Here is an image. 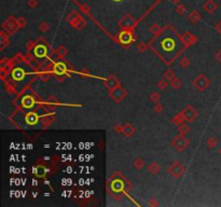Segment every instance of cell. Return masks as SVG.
Instances as JSON below:
<instances>
[{"label": "cell", "mask_w": 221, "mask_h": 207, "mask_svg": "<svg viewBox=\"0 0 221 207\" xmlns=\"http://www.w3.org/2000/svg\"><path fill=\"white\" fill-rule=\"evenodd\" d=\"M49 78H50V75H49V73H45V75L42 76V80L48 81V80H49Z\"/></svg>", "instance_id": "cell-50"}, {"label": "cell", "mask_w": 221, "mask_h": 207, "mask_svg": "<svg viewBox=\"0 0 221 207\" xmlns=\"http://www.w3.org/2000/svg\"><path fill=\"white\" fill-rule=\"evenodd\" d=\"M189 144H190V141L185 137V135L181 134L176 136L172 141V146L174 148H176V150L178 151H183L189 146Z\"/></svg>", "instance_id": "cell-3"}, {"label": "cell", "mask_w": 221, "mask_h": 207, "mask_svg": "<svg viewBox=\"0 0 221 207\" xmlns=\"http://www.w3.org/2000/svg\"><path fill=\"white\" fill-rule=\"evenodd\" d=\"M33 53H35V56L39 57V58H42L46 55L48 53V50L44 44H37L35 49H33Z\"/></svg>", "instance_id": "cell-12"}, {"label": "cell", "mask_w": 221, "mask_h": 207, "mask_svg": "<svg viewBox=\"0 0 221 207\" xmlns=\"http://www.w3.org/2000/svg\"><path fill=\"white\" fill-rule=\"evenodd\" d=\"M157 88H160L161 91H164L165 88L168 86V82H167V80L164 78V79H162V80H160L159 82H157Z\"/></svg>", "instance_id": "cell-27"}, {"label": "cell", "mask_w": 221, "mask_h": 207, "mask_svg": "<svg viewBox=\"0 0 221 207\" xmlns=\"http://www.w3.org/2000/svg\"><path fill=\"white\" fill-rule=\"evenodd\" d=\"M25 121L27 124L29 125H35L38 123L39 121V116L37 112H29V113L26 114L25 116Z\"/></svg>", "instance_id": "cell-13"}, {"label": "cell", "mask_w": 221, "mask_h": 207, "mask_svg": "<svg viewBox=\"0 0 221 207\" xmlns=\"http://www.w3.org/2000/svg\"><path fill=\"white\" fill-rule=\"evenodd\" d=\"M134 25H135V20L131 15H129V14L123 16L121 18V21H120V26L123 29H131Z\"/></svg>", "instance_id": "cell-8"}, {"label": "cell", "mask_w": 221, "mask_h": 207, "mask_svg": "<svg viewBox=\"0 0 221 207\" xmlns=\"http://www.w3.org/2000/svg\"><path fill=\"white\" fill-rule=\"evenodd\" d=\"M27 5L30 9H35L38 5V0H28Z\"/></svg>", "instance_id": "cell-41"}, {"label": "cell", "mask_w": 221, "mask_h": 207, "mask_svg": "<svg viewBox=\"0 0 221 207\" xmlns=\"http://www.w3.org/2000/svg\"><path fill=\"white\" fill-rule=\"evenodd\" d=\"M170 86H172L174 90H179L180 86H181V81H180L178 78H174V79L170 81Z\"/></svg>", "instance_id": "cell-25"}, {"label": "cell", "mask_w": 221, "mask_h": 207, "mask_svg": "<svg viewBox=\"0 0 221 207\" xmlns=\"http://www.w3.org/2000/svg\"><path fill=\"white\" fill-rule=\"evenodd\" d=\"M160 99H161V95H160L157 92H153V93H151V96H150V100L152 101V103H159Z\"/></svg>", "instance_id": "cell-31"}, {"label": "cell", "mask_w": 221, "mask_h": 207, "mask_svg": "<svg viewBox=\"0 0 221 207\" xmlns=\"http://www.w3.org/2000/svg\"><path fill=\"white\" fill-rule=\"evenodd\" d=\"M82 18L83 17H81V15H80V14H78L77 11H73V12H71L69 15L67 16V21L69 22L70 25H71L72 27L77 28L78 24H79V22L81 21Z\"/></svg>", "instance_id": "cell-9"}, {"label": "cell", "mask_w": 221, "mask_h": 207, "mask_svg": "<svg viewBox=\"0 0 221 207\" xmlns=\"http://www.w3.org/2000/svg\"><path fill=\"white\" fill-rule=\"evenodd\" d=\"M50 29V24L48 22H41L39 24V30L42 31V32H45Z\"/></svg>", "instance_id": "cell-29"}, {"label": "cell", "mask_w": 221, "mask_h": 207, "mask_svg": "<svg viewBox=\"0 0 221 207\" xmlns=\"http://www.w3.org/2000/svg\"><path fill=\"white\" fill-rule=\"evenodd\" d=\"M126 95H127V92H126L121 85L117 86V88H114L113 90H110L111 98L116 101V103H120L121 100H123V99L126 97Z\"/></svg>", "instance_id": "cell-5"}, {"label": "cell", "mask_w": 221, "mask_h": 207, "mask_svg": "<svg viewBox=\"0 0 221 207\" xmlns=\"http://www.w3.org/2000/svg\"><path fill=\"white\" fill-rule=\"evenodd\" d=\"M57 103H58V101H57V99L55 98V96H51V97L48 99V104H49V105H51L52 104L53 106H56Z\"/></svg>", "instance_id": "cell-42"}, {"label": "cell", "mask_w": 221, "mask_h": 207, "mask_svg": "<svg viewBox=\"0 0 221 207\" xmlns=\"http://www.w3.org/2000/svg\"><path fill=\"white\" fill-rule=\"evenodd\" d=\"M113 190L116 192H121L123 190V184H122V181L120 180H114L113 181V186H112Z\"/></svg>", "instance_id": "cell-24"}, {"label": "cell", "mask_w": 221, "mask_h": 207, "mask_svg": "<svg viewBox=\"0 0 221 207\" xmlns=\"http://www.w3.org/2000/svg\"><path fill=\"white\" fill-rule=\"evenodd\" d=\"M56 53H57V54H58V56L64 57V56H66V55L68 54V50H67L65 47H63V45H61V47H59L58 49H57Z\"/></svg>", "instance_id": "cell-30"}, {"label": "cell", "mask_w": 221, "mask_h": 207, "mask_svg": "<svg viewBox=\"0 0 221 207\" xmlns=\"http://www.w3.org/2000/svg\"><path fill=\"white\" fill-rule=\"evenodd\" d=\"M119 36H120V42L123 44H129L134 40V35L129 29H123Z\"/></svg>", "instance_id": "cell-7"}, {"label": "cell", "mask_w": 221, "mask_h": 207, "mask_svg": "<svg viewBox=\"0 0 221 207\" xmlns=\"http://www.w3.org/2000/svg\"><path fill=\"white\" fill-rule=\"evenodd\" d=\"M122 129H123V125L121 124H117L113 126V131L117 133H122Z\"/></svg>", "instance_id": "cell-43"}, {"label": "cell", "mask_w": 221, "mask_h": 207, "mask_svg": "<svg viewBox=\"0 0 221 207\" xmlns=\"http://www.w3.org/2000/svg\"><path fill=\"white\" fill-rule=\"evenodd\" d=\"M41 122L44 126H48V125H50L52 122H53V119H52V116H42Z\"/></svg>", "instance_id": "cell-32"}, {"label": "cell", "mask_w": 221, "mask_h": 207, "mask_svg": "<svg viewBox=\"0 0 221 207\" xmlns=\"http://www.w3.org/2000/svg\"><path fill=\"white\" fill-rule=\"evenodd\" d=\"M220 154H221V148H220Z\"/></svg>", "instance_id": "cell-53"}, {"label": "cell", "mask_w": 221, "mask_h": 207, "mask_svg": "<svg viewBox=\"0 0 221 207\" xmlns=\"http://www.w3.org/2000/svg\"><path fill=\"white\" fill-rule=\"evenodd\" d=\"M218 145V141L215 137H210L207 139V147L209 149H213V148H216V146Z\"/></svg>", "instance_id": "cell-26"}, {"label": "cell", "mask_w": 221, "mask_h": 207, "mask_svg": "<svg viewBox=\"0 0 221 207\" xmlns=\"http://www.w3.org/2000/svg\"><path fill=\"white\" fill-rule=\"evenodd\" d=\"M148 171H149L151 175H157V174L161 171V165L159 163H151L149 166H148Z\"/></svg>", "instance_id": "cell-21"}, {"label": "cell", "mask_w": 221, "mask_h": 207, "mask_svg": "<svg viewBox=\"0 0 221 207\" xmlns=\"http://www.w3.org/2000/svg\"><path fill=\"white\" fill-rule=\"evenodd\" d=\"M36 104L35 101V98H33V96H25L23 99H22V105H23L24 108H33V105Z\"/></svg>", "instance_id": "cell-18"}, {"label": "cell", "mask_w": 221, "mask_h": 207, "mask_svg": "<svg viewBox=\"0 0 221 207\" xmlns=\"http://www.w3.org/2000/svg\"><path fill=\"white\" fill-rule=\"evenodd\" d=\"M201 18H202V15H201V13L198 11L194 10L189 14V21L193 24H196L201 21Z\"/></svg>", "instance_id": "cell-20"}, {"label": "cell", "mask_w": 221, "mask_h": 207, "mask_svg": "<svg viewBox=\"0 0 221 207\" xmlns=\"http://www.w3.org/2000/svg\"><path fill=\"white\" fill-rule=\"evenodd\" d=\"M167 171L175 178H180L182 177V175L185 174V168L183 165H181V163H179L178 161H175L174 163H172V165L167 168Z\"/></svg>", "instance_id": "cell-2"}, {"label": "cell", "mask_w": 221, "mask_h": 207, "mask_svg": "<svg viewBox=\"0 0 221 207\" xmlns=\"http://www.w3.org/2000/svg\"><path fill=\"white\" fill-rule=\"evenodd\" d=\"M134 133H135V128H134V126L132 124H129V123H125V124L123 125L122 134L125 135L126 137H129V136L134 135Z\"/></svg>", "instance_id": "cell-19"}, {"label": "cell", "mask_w": 221, "mask_h": 207, "mask_svg": "<svg viewBox=\"0 0 221 207\" xmlns=\"http://www.w3.org/2000/svg\"><path fill=\"white\" fill-rule=\"evenodd\" d=\"M185 118H183L182 114H181V113L176 114V116L172 119V122H173V123H174V124H175V125H178V126H180V125H181V124H183V122H185Z\"/></svg>", "instance_id": "cell-23"}, {"label": "cell", "mask_w": 221, "mask_h": 207, "mask_svg": "<svg viewBox=\"0 0 221 207\" xmlns=\"http://www.w3.org/2000/svg\"><path fill=\"white\" fill-rule=\"evenodd\" d=\"M24 62L27 63V64H30L33 62V55L31 54H27L25 57H24Z\"/></svg>", "instance_id": "cell-44"}, {"label": "cell", "mask_w": 221, "mask_h": 207, "mask_svg": "<svg viewBox=\"0 0 221 207\" xmlns=\"http://www.w3.org/2000/svg\"><path fill=\"white\" fill-rule=\"evenodd\" d=\"M67 67H66V64L63 62H58L54 65V68H53V71H54L55 75L57 76H63L65 73H66Z\"/></svg>", "instance_id": "cell-15"}, {"label": "cell", "mask_w": 221, "mask_h": 207, "mask_svg": "<svg viewBox=\"0 0 221 207\" xmlns=\"http://www.w3.org/2000/svg\"><path fill=\"white\" fill-rule=\"evenodd\" d=\"M113 1H117V2H119V1H121V0H113Z\"/></svg>", "instance_id": "cell-52"}, {"label": "cell", "mask_w": 221, "mask_h": 207, "mask_svg": "<svg viewBox=\"0 0 221 207\" xmlns=\"http://www.w3.org/2000/svg\"><path fill=\"white\" fill-rule=\"evenodd\" d=\"M164 78L166 79L167 81H172L174 78H175V73L170 69H167L164 73Z\"/></svg>", "instance_id": "cell-28"}, {"label": "cell", "mask_w": 221, "mask_h": 207, "mask_svg": "<svg viewBox=\"0 0 221 207\" xmlns=\"http://www.w3.org/2000/svg\"><path fill=\"white\" fill-rule=\"evenodd\" d=\"M12 78L14 81H21L25 78V71L22 68H15L12 71Z\"/></svg>", "instance_id": "cell-17"}, {"label": "cell", "mask_w": 221, "mask_h": 207, "mask_svg": "<svg viewBox=\"0 0 221 207\" xmlns=\"http://www.w3.org/2000/svg\"><path fill=\"white\" fill-rule=\"evenodd\" d=\"M85 24H86V21H85L84 18H82V20H81V21L79 22V24H78L77 28H78V29H82L83 27H84V26H85Z\"/></svg>", "instance_id": "cell-45"}, {"label": "cell", "mask_w": 221, "mask_h": 207, "mask_svg": "<svg viewBox=\"0 0 221 207\" xmlns=\"http://www.w3.org/2000/svg\"><path fill=\"white\" fill-rule=\"evenodd\" d=\"M36 42H33V41H28L27 43H26V49H27V51H31L33 49H35V47H36Z\"/></svg>", "instance_id": "cell-40"}, {"label": "cell", "mask_w": 221, "mask_h": 207, "mask_svg": "<svg viewBox=\"0 0 221 207\" xmlns=\"http://www.w3.org/2000/svg\"><path fill=\"white\" fill-rule=\"evenodd\" d=\"M105 85H106V88H108L109 90H113V88H117V86L121 85V83H120V81H119V79L117 77L110 76L109 78L106 79Z\"/></svg>", "instance_id": "cell-11"}, {"label": "cell", "mask_w": 221, "mask_h": 207, "mask_svg": "<svg viewBox=\"0 0 221 207\" xmlns=\"http://www.w3.org/2000/svg\"><path fill=\"white\" fill-rule=\"evenodd\" d=\"M150 30H151L152 34H154L155 36H157V35H159L160 32L162 31V29H161V27H160L159 25H153L151 28H150Z\"/></svg>", "instance_id": "cell-39"}, {"label": "cell", "mask_w": 221, "mask_h": 207, "mask_svg": "<svg viewBox=\"0 0 221 207\" xmlns=\"http://www.w3.org/2000/svg\"><path fill=\"white\" fill-rule=\"evenodd\" d=\"M133 165H134V168H135V169L140 171V169H142V168L145 167V162L142 158H136L135 160H134Z\"/></svg>", "instance_id": "cell-22"}, {"label": "cell", "mask_w": 221, "mask_h": 207, "mask_svg": "<svg viewBox=\"0 0 221 207\" xmlns=\"http://www.w3.org/2000/svg\"><path fill=\"white\" fill-rule=\"evenodd\" d=\"M2 28L8 31L9 34H14L17 30V28H20V27L17 25L16 18L14 16H10V17H8L2 23Z\"/></svg>", "instance_id": "cell-4"}, {"label": "cell", "mask_w": 221, "mask_h": 207, "mask_svg": "<svg viewBox=\"0 0 221 207\" xmlns=\"http://www.w3.org/2000/svg\"><path fill=\"white\" fill-rule=\"evenodd\" d=\"M180 113L182 114V116L185 118V121L188 122H192L196 119V116H198V112L192 106H187L185 109H183L182 111L180 112Z\"/></svg>", "instance_id": "cell-6"}, {"label": "cell", "mask_w": 221, "mask_h": 207, "mask_svg": "<svg viewBox=\"0 0 221 207\" xmlns=\"http://www.w3.org/2000/svg\"><path fill=\"white\" fill-rule=\"evenodd\" d=\"M190 131V127L188 126L187 124H181L179 126V134L181 135H185L187 133Z\"/></svg>", "instance_id": "cell-35"}, {"label": "cell", "mask_w": 221, "mask_h": 207, "mask_svg": "<svg viewBox=\"0 0 221 207\" xmlns=\"http://www.w3.org/2000/svg\"><path fill=\"white\" fill-rule=\"evenodd\" d=\"M148 204H149V206H159V202H157V201H155L154 199H151L149 201V203H148Z\"/></svg>", "instance_id": "cell-46"}, {"label": "cell", "mask_w": 221, "mask_h": 207, "mask_svg": "<svg viewBox=\"0 0 221 207\" xmlns=\"http://www.w3.org/2000/svg\"><path fill=\"white\" fill-rule=\"evenodd\" d=\"M181 41L185 44V45H189V44H194L196 41H198V39L194 35H191L189 32H185L181 37Z\"/></svg>", "instance_id": "cell-14"}, {"label": "cell", "mask_w": 221, "mask_h": 207, "mask_svg": "<svg viewBox=\"0 0 221 207\" xmlns=\"http://www.w3.org/2000/svg\"><path fill=\"white\" fill-rule=\"evenodd\" d=\"M16 21H17V25H18V27H20V28H23V27H25L26 24H27V21H26V18L23 17V16L16 18Z\"/></svg>", "instance_id": "cell-36"}, {"label": "cell", "mask_w": 221, "mask_h": 207, "mask_svg": "<svg viewBox=\"0 0 221 207\" xmlns=\"http://www.w3.org/2000/svg\"><path fill=\"white\" fill-rule=\"evenodd\" d=\"M153 109H154V111L157 112V113H162L163 110H164V106H163L161 103H157L154 105V108Z\"/></svg>", "instance_id": "cell-38"}, {"label": "cell", "mask_w": 221, "mask_h": 207, "mask_svg": "<svg viewBox=\"0 0 221 207\" xmlns=\"http://www.w3.org/2000/svg\"><path fill=\"white\" fill-rule=\"evenodd\" d=\"M216 30L218 31V32H220V34H221V21H219L218 23H217V25H216Z\"/></svg>", "instance_id": "cell-49"}, {"label": "cell", "mask_w": 221, "mask_h": 207, "mask_svg": "<svg viewBox=\"0 0 221 207\" xmlns=\"http://www.w3.org/2000/svg\"><path fill=\"white\" fill-rule=\"evenodd\" d=\"M176 12L179 13V14H185V13L187 12V8H185V5H182V3H179V5H177V7H176Z\"/></svg>", "instance_id": "cell-34"}, {"label": "cell", "mask_w": 221, "mask_h": 207, "mask_svg": "<svg viewBox=\"0 0 221 207\" xmlns=\"http://www.w3.org/2000/svg\"><path fill=\"white\" fill-rule=\"evenodd\" d=\"M203 9L206 13H208V14H213L215 11L218 9V5H217L213 0H207L205 1L203 5Z\"/></svg>", "instance_id": "cell-10"}, {"label": "cell", "mask_w": 221, "mask_h": 207, "mask_svg": "<svg viewBox=\"0 0 221 207\" xmlns=\"http://www.w3.org/2000/svg\"><path fill=\"white\" fill-rule=\"evenodd\" d=\"M147 49H148V47H147V44L144 43V42H140V43L137 45V51H138L139 53H145V52L147 51Z\"/></svg>", "instance_id": "cell-37"}, {"label": "cell", "mask_w": 221, "mask_h": 207, "mask_svg": "<svg viewBox=\"0 0 221 207\" xmlns=\"http://www.w3.org/2000/svg\"><path fill=\"white\" fill-rule=\"evenodd\" d=\"M216 60H218V62L221 64V49L219 50L218 52H217V54H216Z\"/></svg>", "instance_id": "cell-48"}, {"label": "cell", "mask_w": 221, "mask_h": 207, "mask_svg": "<svg viewBox=\"0 0 221 207\" xmlns=\"http://www.w3.org/2000/svg\"><path fill=\"white\" fill-rule=\"evenodd\" d=\"M210 84V81L205 75H198V77L193 80V86L198 91V92H204Z\"/></svg>", "instance_id": "cell-1"}, {"label": "cell", "mask_w": 221, "mask_h": 207, "mask_svg": "<svg viewBox=\"0 0 221 207\" xmlns=\"http://www.w3.org/2000/svg\"><path fill=\"white\" fill-rule=\"evenodd\" d=\"M46 171H48V169H46L43 165H37L33 168V173L35 174V176H37L38 178H43V177H45Z\"/></svg>", "instance_id": "cell-16"}, {"label": "cell", "mask_w": 221, "mask_h": 207, "mask_svg": "<svg viewBox=\"0 0 221 207\" xmlns=\"http://www.w3.org/2000/svg\"><path fill=\"white\" fill-rule=\"evenodd\" d=\"M190 64H191V62H190V60H189L188 57H182V58H181V60H180V66H181V67L182 68H188L189 66H190Z\"/></svg>", "instance_id": "cell-33"}, {"label": "cell", "mask_w": 221, "mask_h": 207, "mask_svg": "<svg viewBox=\"0 0 221 207\" xmlns=\"http://www.w3.org/2000/svg\"><path fill=\"white\" fill-rule=\"evenodd\" d=\"M173 3H175V5H179L180 3V0H172Z\"/></svg>", "instance_id": "cell-51"}, {"label": "cell", "mask_w": 221, "mask_h": 207, "mask_svg": "<svg viewBox=\"0 0 221 207\" xmlns=\"http://www.w3.org/2000/svg\"><path fill=\"white\" fill-rule=\"evenodd\" d=\"M80 9H81V10H82V12H84V13H88L89 12V7L86 5H80Z\"/></svg>", "instance_id": "cell-47"}]
</instances>
